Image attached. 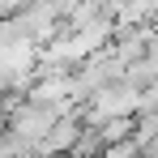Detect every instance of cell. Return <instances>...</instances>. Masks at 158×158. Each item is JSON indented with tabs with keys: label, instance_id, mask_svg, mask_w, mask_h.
Here are the masks:
<instances>
[{
	"label": "cell",
	"instance_id": "obj_1",
	"mask_svg": "<svg viewBox=\"0 0 158 158\" xmlns=\"http://www.w3.org/2000/svg\"><path fill=\"white\" fill-rule=\"evenodd\" d=\"M137 154H141V145H137V141H120V145H107L98 158H137Z\"/></svg>",
	"mask_w": 158,
	"mask_h": 158
},
{
	"label": "cell",
	"instance_id": "obj_2",
	"mask_svg": "<svg viewBox=\"0 0 158 158\" xmlns=\"http://www.w3.org/2000/svg\"><path fill=\"white\" fill-rule=\"evenodd\" d=\"M60 158H73V154H60Z\"/></svg>",
	"mask_w": 158,
	"mask_h": 158
}]
</instances>
